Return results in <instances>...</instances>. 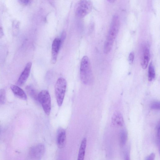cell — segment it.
<instances>
[{
    "label": "cell",
    "instance_id": "obj_9",
    "mask_svg": "<svg viewBox=\"0 0 160 160\" xmlns=\"http://www.w3.org/2000/svg\"><path fill=\"white\" fill-rule=\"evenodd\" d=\"M56 141L57 146L59 148H62L65 145L66 133L64 129L60 128L57 130Z\"/></svg>",
    "mask_w": 160,
    "mask_h": 160
},
{
    "label": "cell",
    "instance_id": "obj_21",
    "mask_svg": "<svg viewBox=\"0 0 160 160\" xmlns=\"http://www.w3.org/2000/svg\"><path fill=\"white\" fill-rule=\"evenodd\" d=\"M19 2L23 5H28L30 2V0H18Z\"/></svg>",
    "mask_w": 160,
    "mask_h": 160
},
{
    "label": "cell",
    "instance_id": "obj_23",
    "mask_svg": "<svg viewBox=\"0 0 160 160\" xmlns=\"http://www.w3.org/2000/svg\"><path fill=\"white\" fill-rule=\"evenodd\" d=\"M124 158L125 160H129V154L128 151L125 152L124 154Z\"/></svg>",
    "mask_w": 160,
    "mask_h": 160
},
{
    "label": "cell",
    "instance_id": "obj_5",
    "mask_svg": "<svg viewBox=\"0 0 160 160\" xmlns=\"http://www.w3.org/2000/svg\"><path fill=\"white\" fill-rule=\"evenodd\" d=\"M120 26L119 17L117 15H115L112 18L106 41L113 43L118 35Z\"/></svg>",
    "mask_w": 160,
    "mask_h": 160
},
{
    "label": "cell",
    "instance_id": "obj_14",
    "mask_svg": "<svg viewBox=\"0 0 160 160\" xmlns=\"http://www.w3.org/2000/svg\"><path fill=\"white\" fill-rule=\"evenodd\" d=\"M26 89L27 93L31 98L37 101L38 94L33 87L31 86H28L26 87Z\"/></svg>",
    "mask_w": 160,
    "mask_h": 160
},
{
    "label": "cell",
    "instance_id": "obj_17",
    "mask_svg": "<svg viewBox=\"0 0 160 160\" xmlns=\"http://www.w3.org/2000/svg\"><path fill=\"white\" fill-rule=\"evenodd\" d=\"M6 101V92L4 89H0V105L4 104Z\"/></svg>",
    "mask_w": 160,
    "mask_h": 160
},
{
    "label": "cell",
    "instance_id": "obj_12",
    "mask_svg": "<svg viewBox=\"0 0 160 160\" xmlns=\"http://www.w3.org/2000/svg\"><path fill=\"white\" fill-rule=\"evenodd\" d=\"M149 48L146 47L144 48L142 54L141 65L142 68H147L149 59Z\"/></svg>",
    "mask_w": 160,
    "mask_h": 160
},
{
    "label": "cell",
    "instance_id": "obj_7",
    "mask_svg": "<svg viewBox=\"0 0 160 160\" xmlns=\"http://www.w3.org/2000/svg\"><path fill=\"white\" fill-rule=\"evenodd\" d=\"M62 43L60 38H55L53 41L52 46L51 62L55 64L57 60L59 50Z\"/></svg>",
    "mask_w": 160,
    "mask_h": 160
},
{
    "label": "cell",
    "instance_id": "obj_16",
    "mask_svg": "<svg viewBox=\"0 0 160 160\" xmlns=\"http://www.w3.org/2000/svg\"><path fill=\"white\" fill-rule=\"evenodd\" d=\"M155 73L154 68L151 62L149 64L148 68V80L149 81H152L155 78Z\"/></svg>",
    "mask_w": 160,
    "mask_h": 160
},
{
    "label": "cell",
    "instance_id": "obj_4",
    "mask_svg": "<svg viewBox=\"0 0 160 160\" xmlns=\"http://www.w3.org/2000/svg\"><path fill=\"white\" fill-rule=\"evenodd\" d=\"M37 101L42 106L45 113L49 115L51 110V97L48 91L42 90L38 94Z\"/></svg>",
    "mask_w": 160,
    "mask_h": 160
},
{
    "label": "cell",
    "instance_id": "obj_22",
    "mask_svg": "<svg viewBox=\"0 0 160 160\" xmlns=\"http://www.w3.org/2000/svg\"><path fill=\"white\" fill-rule=\"evenodd\" d=\"M155 157V154L153 153H152L149 156L147 157L145 159L146 160H153L154 159Z\"/></svg>",
    "mask_w": 160,
    "mask_h": 160
},
{
    "label": "cell",
    "instance_id": "obj_24",
    "mask_svg": "<svg viewBox=\"0 0 160 160\" xmlns=\"http://www.w3.org/2000/svg\"><path fill=\"white\" fill-rule=\"evenodd\" d=\"M3 35V29L1 27H0V38H1Z\"/></svg>",
    "mask_w": 160,
    "mask_h": 160
},
{
    "label": "cell",
    "instance_id": "obj_3",
    "mask_svg": "<svg viewBox=\"0 0 160 160\" xmlns=\"http://www.w3.org/2000/svg\"><path fill=\"white\" fill-rule=\"evenodd\" d=\"M92 4L89 0H80L75 8V13L77 16L83 18L91 11Z\"/></svg>",
    "mask_w": 160,
    "mask_h": 160
},
{
    "label": "cell",
    "instance_id": "obj_19",
    "mask_svg": "<svg viewBox=\"0 0 160 160\" xmlns=\"http://www.w3.org/2000/svg\"><path fill=\"white\" fill-rule=\"evenodd\" d=\"M157 142L158 144L159 145V141H160V123L159 122L158 124L157 127Z\"/></svg>",
    "mask_w": 160,
    "mask_h": 160
},
{
    "label": "cell",
    "instance_id": "obj_18",
    "mask_svg": "<svg viewBox=\"0 0 160 160\" xmlns=\"http://www.w3.org/2000/svg\"><path fill=\"white\" fill-rule=\"evenodd\" d=\"M151 108L152 109L155 110L160 109V102H159L156 101L153 102L151 105Z\"/></svg>",
    "mask_w": 160,
    "mask_h": 160
},
{
    "label": "cell",
    "instance_id": "obj_20",
    "mask_svg": "<svg viewBox=\"0 0 160 160\" xmlns=\"http://www.w3.org/2000/svg\"><path fill=\"white\" fill-rule=\"evenodd\" d=\"M134 57V53L133 52H131L128 56V61L130 64H132L133 62Z\"/></svg>",
    "mask_w": 160,
    "mask_h": 160
},
{
    "label": "cell",
    "instance_id": "obj_2",
    "mask_svg": "<svg viewBox=\"0 0 160 160\" xmlns=\"http://www.w3.org/2000/svg\"><path fill=\"white\" fill-rule=\"evenodd\" d=\"M67 87L66 80L62 77L59 78L57 81L55 86L56 98L58 105H62L65 95Z\"/></svg>",
    "mask_w": 160,
    "mask_h": 160
},
{
    "label": "cell",
    "instance_id": "obj_15",
    "mask_svg": "<svg viewBox=\"0 0 160 160\" xmlns=\"http://www.w3.org/2000/svg\"><path fill=\"white\" fill-rule=\"evenodd\" d=\"M128 133L126 130L122 129L119 133L120 142L122 146H124L127 141Z\"/></svg>",
    "mask_w": 160,
    "mask_h": 160
},
{
    "label": "cell",
    "instance_id": "obj_11",
    "mask_svg": "<svg viewBox=\"0 0 160 160\" xmlns=\"http://www.w3.org/2000/svg\"><path fill=\"white\" fill-rule=\"evenodd\" d=\"M10 88L16 97L22 100H26L27 99V95L25 92L19 86L12 85L11 86Z\"/></svg>",
    "mask_w": 160,
    "mask_h": 160
},
{
    "label": "cell",
    "instance_id": "obj_10",
    "mask_svg": "<svg viewBox=\"0 0 160 160\" xmlns=\"http://www.w3.org/2000/svg\"><path fill=\"white\" fill-rule=\"evenodd\" d=\"M124 119L122 114L119 112H115L112 117L111 123L115 127H121L124 124Z\"/></svg>",
    "mask_w": 160,
    "mask_h": 160
},
{
    "label": "cell",
    "instance_id": "obj_25",
    "mask_svg": "<svg viewBox=\"0 0 160 160\" xmlns=\"http://www.w3.org/2000/svg\"><path fill=\"white\" fill-rule=\"evenodd\" d=\"M116 0H107V1L110 3H112L114 2Z\"/></svg>",
    "mask_w": 160,
    "mask_h": 160
},
{
    "label": "cell",
    "instance_id": "obj_8",
    "mask_svg": "<svg viewBox=\"0 0 160 160\" xmlns=\"http://www.w3.org/2000/svg\"><path fill=\"white\" fill-rule=\"evenodd\" d=\"M32 63L31 62H28L19 76L17 82V84L19 86L23 85L28 79L31 70Z\"/></svg>",
    "mask_w": 160,
    "mask_h": 160
},
{
    "label": "cell",
    "instance_id": "obj_13",
    "mask_svg": "<svg viewBox=\"0 0 160 160\" xmlns=\"http://www.w3.org/2000/svg\"><path fill=\"white\" fill-rule=\"evenodd\" d=\"M87 144L86 138H84L82 139L78 155V160H83L84 159Z\"/></svg>",
    "mask_w": 160,
    "mask_h": 160
},
{
    "label": "cell",
    "instance_id": "obj_6",
    "mask_svg": "<svg viewBox=\"0 0 160 160\" xmlns=\"http://www.w3.org/2000/svg\"><path fill=\"white\" fill-rule=\"evenodd\" d=\"M45 148L43 144L40 143L32 147L30 149L29 155L30 158L34 159H40L43 155Z\"/></svg>",
    "mask_w": 160,
    "mask_h": 160
},
{
    "label": "cell",
    "instance_id": "obj_1",
    "mask_svg": "<svg viewBox=\"0 0 160 160\" xmlns=\"http://www.w3.org/2000/svg\"><path fill=\"white\" fill-rule=\"evenodd\" d=\"M80 77L82 83L89 85L93 82V75L90 60L86 56L82 58L80 66Z\"/></svg>",
    "mask_w": 160,
    "mask_h": 160
}]
</instances>
